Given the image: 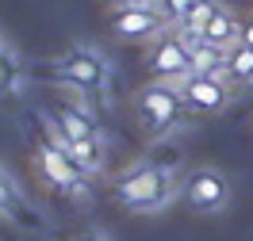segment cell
Returning <instances> with one entry per match:
<instances>
[{"mask_svg":"<svg viewBox=\"0 0 253 241\" xmlns=\"http://www.w3.org/2000/svg\"><path fill=\"white\" fill-rule=\"evenodd\" d=\"M200 38H207V42H215V46H238L242 42V19L230 12V8H215V16H211V23L204 27V34Z\"/></svg>","mask_w":253,"mask_h":241,"instance_id":"obj_11","label":"cell"},{"mask_svg":"<svg viewBox=\"0 0 253 241\" xmlns=\"http://www.w3.org/2000/svg\"><path fill=\"white\" fill-rule=\"evenodd\" d=\"M176 195V172L173 165H161V161H146L134 165L119 184H115V203L134 214H154L161 210L169 199Z\"/></svg>","mask_w":253,"mask_h":241,"instance_id":"obj_1","label":"cell"},{"mask_svg":"<svg viewBox=\"0 0 253 241\" xmlns=\"http://www.w3.org/2000/svg\"><path fill=\"white\" fill-rule=\"evenodd\" d=\"M196 4H200V0H158V8L165 12V19H169V23H180V19L196 8Z\"/></svg>","mask_w":253,"mask_h":241,"instance_id":"obj_16","label":"cell"},{"mask_svg":"<svg viewBox=\"0 0 253 241\" xmlns=\"http://www.w3.org/2000/svg\"><path fill=\"white\" fill-rule=\"evenodd\" d=\"M188 54H192V73L226 80V58H230L226 46H215V42H207V38H192Z\"/></svg>","mask_w":253,"mask_h":241,"instance_id":"obj_10","label":"cell"},{"mask_svg":"<svg viewBox=\"0 0 253 241\" xmlns=\"http://www.w3.org/2000/svg\"><path fill=\"white\" fill-rule=\"evenodd\" d=\"M50 119L58 123V130H62L69 142H84V138H100V127H96V119L88 111H81V107H73V103H54L50 107Z\"/></svg>","mask_w":253,"mask_h":241,"instance_id":"obj_9","label":"cell"},{"mask_svg":"<svg viewBox=\"0 0 253 241\" xmlns=\"http://www.w3.org/2000/svg\"><path fill=\"white\" fill-rule=\"evenodd\" d=\"M104 4H111V8H130V4H146V0H104Z\"/></svg>","mask_w":253,"mask_h":241,"instance_id":"obj_19","label":"cell"},{"mask_svg":"<svg viewBox=\"0 0 253 241\" xmlns=\"http://www.w3.org/2000/svg\"><path fill=\"white\" fill-rule=\"evenodd\" d=\"M58 73H62V84H73V88H84V92H104L111 80V69L104 62V54L92 46H73L58 58Z\"/></svg>","mask_w":253,"mask_h":241,"instance_id":"obj_3","label":"cell"},{"mask_svg":"<svg viewBox=\"0 0 253 241\" xmlns=\"http://www.w3.org/2000/svg\"><path fill=\"white\" fill-rule=\"evenodd\" d=\"M242 42H246V46H253V19H246V23H242Z\"/></svg>","mask_w":253,"mask_h":241,"instance_id":"obj_18","label":"cell"},{"mask_svg":"<svg viewBox=\"0 0 253 241\" xmlns=\"http://www.w3.org/2000/svg\"><path fill=\"white\" fill-rule=\"evenodd\" d=\"M226 80L238 84V88H253V46H246V42L230 46V58H226Z\"/></svg>","mask_w":253,"mask_h":241,"instance_id":"obj_13","label":"cell"},{"mask_svg":"<svg viewBox=\"0 0 253 241\" xmlns=\"http://www.w3.org/2000/svg\"><path fill=\"white\" fill-rule=\"evenodd\" d=\"M35 161H39V172H42L54 188L77 195V199L84 195V172L77 169V161L69 157L65 149H58V145H50V142H39L35 145Z\"/></svg>","mask_w":253,"mask_h":241,"instance_id":"obj_7","label":"cell"},{"mask_svg":"<svg viewBox=\"0 0 253 241\" xmlns=\"http://www.w3.org/2000/svg\"><path fill=\"white\" fill-rule=\"evenodd\" d=\"M165 12L158 8V0H146V4H130V8H115V16L108 19V31L115 38H130V42H142L150 34L165 31Z\"/></svg>","mask_w":253,"mask_h":241,"instance_id":"obj_5","label":"cell"},{"mask_svg":"<svg viewBox=\"0 0 253 241\" xmlns=\"http://www.w3.org/2000/svg\"><path fill=\"white\" fill-rule=\"evenodd\" d=\"M69 157L77 161V169L84 176H96V172H104L108 149H104L100 138H84V142H69Z\"/></svg>","mask_w":253,"mask_h":241,"instance_id":"obj_12","label":"cell"},{"mask_svg":"<svg viewBox=\"0 0 253 241\" xmlns=\"http://www.w3.org/2000/svg\"><path fill=\"white\" fill-rule=\"evenodd\" d=\"M215 8H219L215 0H200L188 16L176 23V34H180V38H188V42H192V38H200V34H204V27L211 23V16H215Z\"/></svg>","mask_w":253,"mask_h":241,"instance_id":"obj_14","label":"cell"},{"mask_svg":"<svg viewBox=\"0 0 253 241\" xmlns=\"http://www.w3.org/2000/svg\"><path fill=\"white\" fill-rule=\"evenodd\" d=\"M134 115H138L146 134L161 138L169 127H176L192 111H188V103H184V96H180V88L173 80H150L146 88L134 92Z\"/></svg>","mask_w":253,"mask_h":241,"instance_id":"obj_2","label":"cell"},{"mask_svg":"<svg viewBox=\"0 0 253 241\" xmlns=\"http://www.w3.org/2000/svg\"><path fill=\"white\" fill-rule=\"evenodd\" d=\"M250 92H253V88H250Z\"/></svg>","mask_w":253,"mask_h":241,"instance_id":"obj_20","label":"cell"},{"mask_svg":"<svg viewBox=\"0 0 253 241\" xmlns=\"http://www.w3.org/2000/svg\"><path fill=\"white\" fill-rule=\"evenodd\" d=\"M19 207H23V195H19L16 180L8 169H0V214H19Z\"/></svg>","mask_w":253,"mask_h":241,"instance_id":"obj_15","label":"cell"},{"mask_svg":"<svg viewBox=\"0 0 253 241\" xmlns=\"http://www.w3.org/2000/svg\"><path fill=\"white\" fill-rule=\"evenodd\" d=\"M180 195L192 210L200 214H219L230 207V176L222 169H196L188 172V180L180 184Z\"/></svg>","mask_w":253,"mask_h":241,"instance_id":"obj_4","label":"cell"},{"mask_svg":"<svg viewBox=\"0 0 253 241\" xmlns=\"http://www.w3.org/2000/svg\"><path fill=\"white\" fill-rule=\"evenodd\" d=\"M173 84L180 88L188 111H196V115H215L230 103V80L204 77V73H184V77H176Z\"/></svg>","mask_w":253,"mask_h":241,"instance_id":"obj_6","label":"cell"},{"mask_svg":"<svg viewBox=\"0 0 253 241\" xmlns=\"http://www.w3.org/2000/svg\"><path fill=\"white\" fill-rule=\"evenodd\" d=\"M73 241H111V238L104 234V230H81V234H77Z\"/></svg>","mask_w":253,"mask_h":241,"instance_id":"obj_17","label":"cell"},{"mask_svg":"<svg viewBox=\"0 0 253 241\" xmlns=\"http://www.w3.org/2000/svg\"><path fill=\"white\" fill-rule=\"evenodd\" d=\"M146 65H150L154 80H176V77H184V73H192L188 38H180L176 31H173V34H161V42L150 50Z\"/></svg>","mask_w":253,"mask_h":241,"instance_id":"obj_8","label":"cell"}]
</instances>
